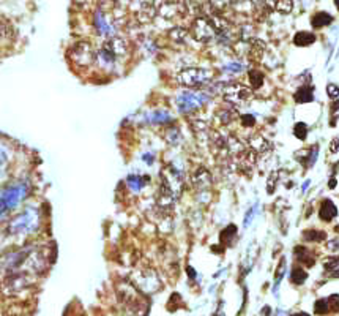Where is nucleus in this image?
I'll list each match as a JSON object with an SVG mask.
<instances>
[{
	"label": "nucleus",
	"instance_id": "nucleus-27",
	"mask_svg": "<svg viewBox=\"0 0 339 316\" xmlns=\"http://www.w3.org/2000/svg\"><path fill=\"white\" fill-rule=\"evenodd\" d=\"M147 182H150V177H147L145 176V179H141V177H134V176H131L130 179H128V185L131 187V190H134V191H139L142 187H144Z\"/></svg>",
	"mask_w": 339,
	"mask_h": 316
},
{
	"label": "nucleus",
	"instance_id": "nucleus-21",
	"mask_svg": "<svg viewBox=\"0 0 339 316\" xmlns=\"http://www.w3.org/2000/svg\"><path fill=\"white\" fill-rule=\"evenodd\" d=\"M267 5H268V8H273L281 14H289L293 10V2H290V0H281V2L267 3Z\"/></svg>",
	"mask_w": 339,
	"mask_h": 316
},
{
	"label": "nucleus",
	"instance_id": "nucleus-16",
	"mask_svg": "<svg viewBox=\"0 0 339 316\" xmlns=\"http://www.w3.org/2000/svg\"><path fill=\"white\" fill-rule=\"evenodd\" d=\"M263 51H265V44H263L260 40H255L253 38L250 41V51H248V57L253 62H259L263 56Z\"/></svg>",
	"mask_w": 339,
	"mask_h": 316
},
{
	"label": "nucleus",
	"instance_id": "nucleus-5",
	"mask_svg": "<svg viewBox=\"0 0 339 316\" xmlns=\"http://www.w3.org/2000/svg\"><path fill=\"white\" fill-rule=\"evenodd\" d=\"M95 54L92 44L88 41H79L76 43L70 51V57L78 66H88L95 62Z\"/></svg>",
	"mask_w": 339,
	"mask_h": 316
},
{
	"label": "nucleus",
	"instance_id": "nucleus-29",
	"mask_svg": "<svg viewBox=\"0 0 339 316\" xmlns=\"http://www.w3.org/2000/svg\"><path fill=\"white\" fill-rule=\"evenodd\" d=\"M235 234H237V226H235V224H229V226L221 232V242L223 244L224 242L229 244L230 240L235 237Z\"/></svg>",
	"mask_w": 339,
	"mask_h": 316
},
{
	"label": "nucleus",
	"instance_id": "nucleus-14",
	"mask_svg": "<svg viewBox=\"0 0 339 316\" xmlns=\"http://www.w3.org/2000/svg\"><path fill=\"white\" fill-rule=\"evenodd\" d=\"M248 147H251L255 155H263V154H268L271 150V144L270 141L265 139L263 136H259V134H255L253 136L250 141H248Z\"/></svg>",
	"mask_w": 339,
	"mask_h": 316
},
{
	"label": "nucleus",
	"instance_id": "nucleus-7",
	"mask_svg": "<svg viewBox=\"0 0 339 316\" xmlns=\"http://www.w3.org/2000/svg\"><path fill=\"white\" fill-rule=\"evenodd\" d=\"M207 98L203 96L202 94H194V92H185L178 96L177 104H178V109L183 112V114H190L191 111L200 108L203 101Z\"/></svg>",
	"mask_w": 339,
	"mask_h": 316
},
{
	"label": "nucleus",
	"instance_id": "nucleus-41",
	"mask_svg": "<svg viewBox=\"0 0 339 316\" xmlns=\"http://www.w3.org/2000/svg\"><path fill=\"white\" fill-rule=\"evenodd\" d=\"M292 316H310V315L305 313V312H300V313H295V315H292Z\"/></svg>",
	"mask_w": 339,
	"mask_h": 316
},
{
	"label": "nucleus",
	"instance_id": "nucleus-37",
	"mask_svg": "<svg viewBox=\"0 0 339 316\" xmlns=\"http://www.w3.org/2000/svg\"><path fill=\"white\" fill-rule=\"evenodd\" d=\"M328 302H330V308H331V310H339V296L338 294L331 296L328 299Z\"/></svg>",
	"mask_w": 339,
	"mask_h": 316
},
{
	"label": "nucleus",
	"instance_id": "nucleus-38",
	"mask_svg": "<svg viewBox=\"0 0 339 316\" xmlns=\"http://www.w3.org/2000/svg\"><path fill=\"white\" fill-rule=\"evenodd\" d=\"M338 149H339V139L335 138L333 141H331V144H330V152H331V154H336Z\"/></svg>",
	"mask_w": 339,
	"mask_h": 316
},
{
	"label": "nucleus",
	"instance_id": "nucleus-36",
	"mask_svg": "<svg viewBox=\"0 0 339 316\" xmlns=\"http://www.w3.org/2000/svg\"><path fill=\"white\" fill-rule=\"evenodd\" d=\"M242 124L243 126H253L255 124V117L251 114H243L242 116Z\"/></svg>",
	"mask_w": 339,
	"mask_h": 316
},
{
	"label": "nucleus",
	"instance_id": "nucleus-8",
	"mask_svg": "<svg viewBox=\"0 0 339 316\" xmlns=\"http://www.w3.org/2000/svg\"><path fill=\"white\" fill-rule=\"evenodd\" d=\"M255 158H257V155H255L254 150L251 147H246L242 154L232 158V163L235 164V169L238 172H242V174H251V171L255 164Z\"/></svg>",
	"mask_w": 339,
	"mask_h": 316
},
{
	"label": "nucleus",
	"instance_id": "nucleus-3",
	"mask_svg": "<svg viewBox=\"0 0 339 316\" xmlns=\"http://www.w3.org/2000/svg\"><path fill=\"white\" fill-rule=\"evenodd\" d=\"M190 33L196 41L208 43L216 38V30L207 16H198L190 27Z\"/></svg>",
	"mask_w": 339,
	"mask_h": 316
},
{
	"label": "nucleus",
	"instance_id": "nucleus-13",
	"mask_svg": "<svg viewBox=\"0 0 339 316\" xmlns=\"http://www.w3.org/2000/svg\"><path fill=\"white\" fill-rule=\"evenodd\" d=\"M95 60H96V65L100 66V68L111 71V70H114L117 57H114L109 51H106L104 48H101L100 51H96Z\"/></svg>",
	"mask_w": 339,
	"mask_h": 316
},
{
	"label": "nucleus",
	"instance_id": "nucleus-32",
	"mask_svg": "<svg viewBox=\"0 0 339 316\" xmlns=\"http://www.w3.org/2000/svg\"><path fill=\"white\" fill-rule=\"evenodd\" d=\"M168 133H170V136H168V134H166V138H168V141L170 142V144H178L180 142V139H182V136H180V131L177 130V128H170Z\"/></svg>",
	"mask_w": 339,
	"mask_h": 316
},
{
	"label": "nucleus",
	"instance_id": "nucleus-20",
	"mask_svg": "<svg viewBox=\"0 0 339 316\" xmlns=\"http://www.w3.org/2000/svg\"><path fill=\"white\" fill-rule=\"evenodd\" d=\"M295 256H297V259L301 262V264H306L308 267H312L314 262H315L312 253L310 250H306L305 247H297L295 248Z\"/></svg>",
	"mask_w": 339,
	"mask_h": 316
},
{
	"label": "nucleus",
	"instance_id": "nucleus-39",
	"mask_svg": "<svg viewBox=\"0 0 339 316\" xmlns=\"http://www.w3.org/2000/svg\"><path fill=\"white\" fill-rule=\"evenodd\" d=\"M251 218H253V209H251V210H248L246 218H245V226H248V223L251 221Z\"/></svg>",
	"mask_w": 339,
	"mask_h": 316
},
{
	"label": "nucleus",
	"instance_id": "nucleus-10",
	"mask_svg": "<svg viewBox=\"0 0 339 316\" xmlns=\"http://www.w3.org/2000/svg\"><path fill=\"white\" fill-rule=\"evenodd\" d=\"M103 48L109 51L112 56L117 59H122L128 54V41L122 36H112V38L106 40L103 44Z\"/></svg>",
	"mask_w": 339,
	"mask_h": 316
},
{
	"label": "nucleus",
	"instance_id": "nucleus-15",
	"mask_svg": "<svg viewBox=\"0 0 339 316\" xmlns=\"http://www.w3.org/2000/svg\"><path fill=\"white\" fill-rule=\"evenodd\" d=\"M319 215H320V220H323V221H331V220H333V218L338 215V207L335 206L333 201L325 199V201H322V206H320V210H319Z\"/></svg>",
	"mask_w": 339,
	"mask_h": 316
},
{
	"label": "nucleus",
	"instance_id": "nucleus-19",
	"mask_svg": "<svg viewBox=\"0 0 339 316\" xmlns=\"http://www.w3.org/2000/svg\"><path fill=\"white\" fill-rule=\"evenodd\" d=\"M331 22H333V16H331V14H328L327 11H319V13H315L314 16L311 18V24L315 29L327 27V26L331 24Z\"/></svg>",
	"mask_w": 339,
	"mask_h": 316
},
{
	"label": "nucleus",
	"instance_id": "nucleus-30",
	"mask_svg": "<svg viewBox=\"0 0 339 316\" xmlns=\"http://www.w3.org/2000/svg\"><path fill=\"white\" fill-rule=\"evenodd\" d=\"M330 310H331V308H330L328 299H319L317 302H315V305H314V312L317 315H325Z\"/></svg>",
	"mask_w": 339,
	"mask_h": 316
},
{
	"label": "nucleus",
	"instance_id": "nucleus-12",
	"mask_svg": "<svg viewBox=\"0 0 339 316\" xmlns=\"http://www.w3.org/2000/svg\"><path fill=\"white\" fill-rule=\"evenodd\" d=\"M212 182H213L212 174L205 168H199L193 174V184L198 190H207V188L212 187Z\"/></svg>",
	"mask_w": 339,
	"mask_h": 316
},
{
	"label": "nucleus",
	"instance_id": "nucleus-6",
	"mask_svg": "<svg viewBox=\"0 0 339 316\" xmlns=\"http://www.w3.org/2000/svg\"><path fill=\"white\" fill-rule=\"evenodd\" d=\"M93 24H95V30L98 32V35L106 36V38H112L115 36V27H114V18L109 11H104L101 8H98L95 11V18H93Z\"/></svg>",
	"mask_w": 339,
	"mask_h": 316
},
{
	"label": "nucleus",
	"instance_id": "nucleus-33",
	"mask_svg": "<svg viewBox=\"0 0 339 316\" xmlns=\"http://www.w3.org/2000/svg\"><path fill=\"white\" fill-rule=\"evenodd\" d=\"M327 94H328L330 98H338V96H339V86L328 84L327 86Z\"/></svg>",
	"mask_w": 339,
	"mask_h": 316
},
{
	"label": "nucleus",
	"instance_id": "nucleus-42",
	"mask_svg": "<svg viewBox=\"0 0 339 316\" xmlns=\"http://www.w3.org/2000/svg\"><path fill=\"white\" fill-rule=\"evenodd\" d=\"M188 272H190V275H191V278H194V277H196V274H194V270H193L191 267H188Z\"/></svg>",
	"mask_w": 339,
	"mask_h": 316
},
{
	"label": "nucleus",
	"instance_id": "nucleus-24",
	"mask_svg": "<svg viewBox=\"0 0 339 316\" xmlns=\"http://www.w3.org/2000/svg\"><path fill=\"white\" fill-rule=\"evenodd\" d=\"M306 278H308L306 270L301 269V267H295L292 270V274H290V282L293 284H303L306 282Z\"/></svg>",
	"mask_w": 339,
	"mask_h": 316
},
{
	"label": "nucleus",
	"instance_id": "nucleus-11",
	"mask_svg": "<svg viewBox=\"0 0 339 316\" xmlns=\"http://www.w3.org/2000/svg\"><path fill=\"white\" fill-rule=\"evenodd\" d=\"M156 13L160 14L161 18L164 19H172L174 16H177V13H182L180 8H182V3H172V2H156L155 3Z\"/></svg>",
	"mask_w": 339,
	"mask_h": 316
},
{
	"label": "nucleus",
	"instance_id": "nucleus-25",
	"mask_svg": "<svg viewBox=\"0 0 339 316\" xmlns=\"http://www.w3.org/2000/svg\"><path fill=\"white\" fill-rule=\"evenodd\" d=\"M303 237H305V240H308V242H322V240L325 239V232L310 229V231L303 232Z\"/></svg>",
	"mask_w": 339,
	"mask_h": 316
},
{
	"label": "nucleus",
	"instance_id": "nucleus-35",
	"mask_svg": "<svg viewBox=\"0 0 339 316\" xmlns=\"http://www.w3.org/2000/svg\"><path fill=\"white\" fill-rule=\"evenodd\" d=\"M338 264H339V258H328L325 262H323V266H325L327 270H333V269H336Z\"/></svg>",
	"mask_w": 339,
	"mask_h": 316
},
{
	"label": "nucleus",
	"instance_id": "nucleus-26",
	"mask_svg": "<svg viewBox=\"0 0 339 316\" xmlns=\"http://www.w3.org/2000/svg\"><path fill=\"white\" fill-rule=\"evenodd\" d=\"M216 117L220 119V122L223 125H229L233 119H235V111H229V109H220L216 112Z\"/></svg>",
	"mask_w": 339,
	"mask_h": 316
},
{
	"label": "nucleus",
	"instance_id": "nucleus-31",
	"mask_svg": "<svg viewBox=\"0 0 339 316\" xmlns=\"http://www.w3.org/2000/svg\"><path fill=\"white\" fill-rule=\"evenodd\" d=\"M278 176H280V172H278V171H273L268 176V180H267V193L268 194H273L275 188H276V184H278V179H280Z\"/></svg>",
	"mask_w": 339,
	"mask_h": 316
},
{
	"label": "nucleus",
	"instance_id": "nucleus-18",
	"mask_svg": "<svg viewBox=\"0 0 339 316\" xmlns=\"http://www.w3.org/2000/svg\"><path fill=\"white\" fill-rule=\"evenodd\" d=\"M314 41H315V35L311 32H306V30H301V32L295 33V36H293V44L300 48L310 46Z\"/></svg>",
	"mask_w": 339,
	"mask_h": 316
},
{
	"label": "nucleus",
	"instance_id": "nucleus-40",
	"mask_svg": "<svg viewBox=\"0 0 339 316\" xmlns=\"http://www.w3.org/2000/svg\"><path fill=\"white\" fill-rule=\"evenodd\" d=\"M328 187H330V188H335V187H336V179H335V177L328 182Z\"/></svg>",
	"mask_w": 339,
	"mask_h": 316
},
{
	"label": "nucleus",
	"instance_id": "nucleus-23",
	"mask_svg": "<svg viewBox=\"0 0 339 316\" xmlns=\"http://www.w3.org/2000/svg\"><path fill=\"white\" fill-rule=\"evenodd\" d=\"M188 33H190V30H186L183 27H174L169 32V38L177 43H185L188 38Z\"/></svg>",
	"mask_w": 339,
	"mask_h": 316
},
{
	"label": "nucleus",
	"instance_id": "nucleus-28",
	"mask_svg": "<svg viewBox=\"0 0 339 316\" xmlns=\"http://www.w3.org/2000/svg\"><path fill=\"white\" fill-rule=\"evenodd\" d=\"M293 134H295V138L300 141H305L308 136V125L303 122H297L295 126H293Z\"/></svg>",
	"mask_w": 339,
	"mask_h": 316
},
{
	"label": "nucleus",
	"instance_id": "nucleus-34",
	"mask_svg": "<svg viewBox=\"0 0 339 316\" xmlns=\"http://www.w3.org/2000/svg\"><path fill=\"white\" fill-rule=\"evenodd\" d=\"M284 270H285V261L281 259L280 262V267H278L276 270V286H278V283H280L282 280V277H284Z\"/></svg>",
	"mask_w": 339,
	"mask_h": 316
},
{
	"label": "nucleus",
	"instance_id": "nucleus-1",
	"mask_svg": "<svg viewBox=\"0 0 339 316\" xmlns=\"http://www.w3.org/2000/svg\"><path fill=\"white\" fill-rule=\"evenodd\" d=\"M131 284L142 294H155L163 286L161 278L153 269H141L131 277Z\"/></svg>",
	"mask_w": 339,
	"mask_h": 316
},
{
	"label": "nucleus",
	"instance_id": "nucleus-2",
	"mask_svg": "<svg viewBox=\"0 0 339 316\" xmlns=\"http://www.w3.org/2000/svg\"><path fill=\"white\" fill-rule=\"evenodd\" d=\"M178 81L186 87H203L213 81V71L190 66V68H185L180 71Z\"/></svg>",
	"mask_w": 339,
	"mask_h": 316
},
{
	"label": "nucleus",
	"instance_id": "nucleus-22",
	"mask_svg": "<svg viewBox=\"0 0 339 316\" xmlns=\"http://www.w3.org/2000/svg\"><path fill=\"white\" fill-rule=\"evenodd\" d=\"M248 78H250V84L254 90H257L262 87L263 81H265V76H263V73L259 70H251L250 74H248Z\"/></svg>",
	"mask_w": 339,
	"mask_h": 316
},
{
	"label": "nucleus",
	"instance_id": "nucleus-17",
	"mask_svg": "<svg viewBox=\"0 0 339 316\" xmlns=\"http://www.w3.org/2000/svg\"><path fill=\"white\" fill-rule=\"evenodd\" d=\"M293 98H295V103H298V104L311 103V101H314V90H312V87L303 86L297 90L295 95H293Z\"/></svg>",
	"mask_w": 339,
	"mask_h": 316
},
{
	"label": "nucleus",
	"instance_id": "nucleus-4",
	"mask_svg": "<svg viewBox=\"0 0 339 316\" xmlns=\"http://www.w3.org/2000/svg\"><path fill=\"white\" fill-rule=\"evenodd\" d=\"M251 89L246 87L240 82H233V84L226 86L223 90V98L233 104V106H243L251 98Z\"/></svg>",
	"mask_w": 339,
	"mask_h": 316
},
{
	"label": "nucleus",
	"instance_id": "nucleus-9",
	"mask_svg": "<svg viewBox=\"0 0 339 316\" xmlns=\"http://www.w3.org/2000/svg\"><path fill=\"white\" fill-rule=\"evenodd\" d=\"M133 8H136L134 11V16L138 19V22L141 24H148V22H152L156 16V8H155V3H148V2H136L131 3Z\"/></svg>",
	"mask_w": 339,
	"mask_h": 316
}]
</instances>
